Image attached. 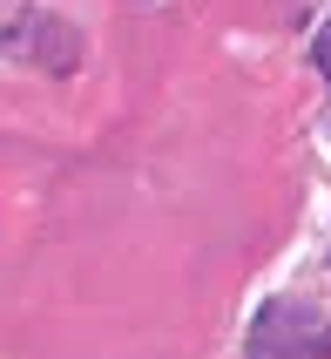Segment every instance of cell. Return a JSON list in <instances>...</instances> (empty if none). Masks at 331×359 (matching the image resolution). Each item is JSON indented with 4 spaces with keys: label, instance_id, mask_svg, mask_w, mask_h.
Listing matches in <instances>:
<instances>
[{
    "label": "cell",
    "instance_id": "1",
    "mask_svg": "<svg viewBox=\"0 0 331 359\" xmlns=\"http://www.w3.org/2000/svg\"><path fill=\"white\" fill-rule=\"evenodd\" d=\"M318 68H325V75H331V27H325V34H318Z\"/></svg>",
    "mask_w": 331,
    "mask_h": 359
}]
</instances>
